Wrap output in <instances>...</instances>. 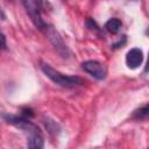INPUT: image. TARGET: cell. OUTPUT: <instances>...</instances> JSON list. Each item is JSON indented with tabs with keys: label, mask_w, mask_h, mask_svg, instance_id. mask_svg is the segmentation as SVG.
I'll return each instance as SVG.
<instances>
[{
	"label": "cell",
	"mask_w": 149,
	"mask_h": 149,
	"mask_svg": "<svg viewBox=\"0 0 149 149\" xmlns=\"http://www.w3.org/2000/svg\"><path fill=\"white\" fill-rule=\"evenodd\" d=\"M40 68L42 70V72L51 80L54 81L56 85L58 86H62V87H66V88H70V87H76V86H80L84 84V80L78 77V76H68V74H64L59 71H57L56 69H54L50 64L48 63H44V62H41L40 64Z\"/></svg>",
	"instance_id": "obj_2"
},
{
	"label": "cell",
	"mask_w": 149,
	"mask_h": 149,
	"mask_svg": "<svg viewBox=\"0 0 149 149\" xmlns=\"http://www.w3.org/2000/svg\"><path fill=\"white\" fill-rule=\"evenodd\" d=\"M44 30H45V33H47V36H48L49 41L51 42V44H52L54 48L56 49V51H57L62 57H64V58L69 57V56L71 55V52H70L69 48L66 47V44L64 43V41H63L62 36L59 35V33H58L52 26H49V24L47 26V28H45Z\"/></svg>",
	"instance_id": "obj_4"
},
{
	"label": "cell",
	"mask_w": 149,
	"mask_h": 149,
	"mask_svg": "<svg viewBox=\"0 0 149 149\" xmlns=\"http://www.w3.org/2000/svg\"><path fill=\"white\" fill-rule=\"evenodd\" d=\"M81 69L88 73L90 76H92L93 78H95L97 80H102L106 78V74H107V69L106 66L98 62V61H94V59H88V61H85L81 63Z\"/></svg>",
	"instance_id": "obj_5"
},
{
	"label": "cell",
	"mask_w": 149,
	"mask_h": 149,
	"mask_svg": "<svg viewBox=\"0 0 149 149\" xmlns=\"http://www.w3.org/2000/svg\"><path fill=\"white\" fill-rule=\"evenodd\" d=\"M22 5L24 6L30 20L33 21V23L35 24L36 28L43 30L47 28V23L43 21L42 15H41V9H42V2L41 1H33V0H28V1H22Z\"/></svg>",
	"instance_id": "obj_3"
},
{
	"label": "cell",
	"mask_w": 149,
	"mask_h": 149,
	"mask_svg": "<svg viewBox=\"0 0 149 149\" xmlns=\"http://www.w3.org/2000/svg\"><path fill=\"white\" fill-rule=\"evenodd\" d=\"M0 49L1 50H6L7 49V40H6L5 34L1 31V29H0Z\"/></svg>",
	"instance_id": "obj_10"
},
{
	"label": "cell",
	"mask_w": 149,
	"mask_h": 149,
	"mask_svg": "<svg viewBox=\"0 0 149 149\" xmlns=\"http://www.w3.org/2000/svg\"><path fill=\"white\" fill-rule=\"evenodd\" d=\"M2 119L21 129L26 136H27V149H44V137L41 132V129L30 121V119H27L22 115H14V114H2Z\"/></svg>",
	"instance_id": "obj_1"
},
{
	"label": "cell",
	"mask_w": 149,
	"mask_h": 149,
	"mask_svg": "<svg viewBox=\"0 0 149 149\" xmlns=\"http://www.w3.org/2000/svg\"><path fill=\"white\" fill-rule=\"evenodd\" d=\"M147 115H148V105H144L143 107H141L134 112L133 118L136 120H143L147 118Z\"/></svg>",
	"instance_id": "obj_8"
},
{
	"label": "cell",
	"mask_w": 149,
	"mask_h": 149,
	"mask_svg": "<svg viewBox=\"0 0 149 149\" xmlns=\"http://www.w3.org/2000/svg\"><path fill=\"white\" fill-rule=\"evenodd\" d=\"M43 122H44V125H45L47 129H48L50 133H54V134H56V133H58V132H59V126L56 123V121L47 119V120H44Z\"/></svg>",
	"instance_id": "obj_9"
},
{
	"label": "cell",
	"mask_w": 149,
	"mask_h": 149,
	"mask_svg": "<svg viewBox=\"0 0 149 149\" xmlns=\"http://www.w3.org/2000/svg\"><path fill=\"white\" fill-rule=\"evenodd\" d=\"M125 43H126V36H123V38H122V41H121V38L116 42V43H114L113 45H112V48L113 49H118V48H122V45H125Z\"/></svg>",
	"instance_id": "obj_11"
},
{
	"label": "cell",
	"mask_w": 149,
	"mask_h": 149,
	"mask_svg": "<svg viewBox=\"0 0 149 149\" xmlns=\"http://www.w3.org/2000/svg\"><path fill=\"white\" fill-rule=\"evenodd\" d=\"M121 28H122V22L116 17H112L105 23V29L112 34H118L121 30Z\"/></svg>",
	"instance_id": "obj_7"
},
{
	"label": "cell",
	"mask_w": 149,
	"mask_h": 149,
	"mask_svg": "<svg viewBox=\"0 0 149 149\" xmlns=\"http://www.w3.org/2000/svg\"><path fill=\"white\" fill-rule=\"evenodd\" d=\"M143 62V51L140 48L130 49L126 55V64L129 69H137Z\"/></svg>",
	"instance_id": "obj_6"
}]
</instances>
